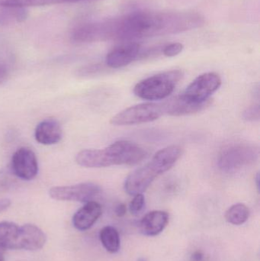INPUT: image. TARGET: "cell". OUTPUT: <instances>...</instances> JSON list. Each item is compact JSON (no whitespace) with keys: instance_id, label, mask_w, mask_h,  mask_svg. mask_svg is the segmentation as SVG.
Masks as SVG:
<instances>
[{"instance_id":"1","label":"cell","mask_w":260,"mask_h":261,"mask_svg":"<svg viewBox=\"0 0 260 261\" xmlns=\"http://www.w3.org/2000/svg\"><path fill=\"white\" fill-rule=\"evenodd\" d=\"M205 20L195 12L137 11L122 16L83 23L72 33L75 42L130 41L198 29Z\"/></svg>"},{"instance_id":"2","label":"cell","mask_w":260,"mask_h":261,"mask_svg":"<svg viewBox=\"0 0 260 261\" xmlns=\"http://www.w3.org/2000/svg\"><path fill=\"white\" fill-rule=\"evenodd\" d=\"M146 150L135 143L119 141L104 149L81 150L76 161L81 167L102 168L114 165L133 166L141 162L147 156Z\"/></svg>"},{"instance_id":"3","label":"cell","mask_w":260,"mask_h":261,"mask_svg":"<svg viewBox=\"0 0 260 261\" xmlns=\"http://www.w3.org/2000/svg\"><path fill=\"white\" fill-rule=\"evenodd\" d=\"M184 73L180 70H168L154 75L136 84L134 93L146 100H160L168 97L183 79Z\"/></svg>"},{"instance_id":"4","label":"cell","mask_w":260,"mask_h":261,"mask_svg":"<svg viewBox=\"0 0 260 261\" xmlns=\"http://www.w3.org/2000/svg\"><path fill=\"white\" fill-rule=\"evenodd\" d=\"M259 149L247 143H235L226 146L220 152L218 166L225 173L237 171L257 161Z\"/></svg>"},{"instance_id":"5","label":"cell","mask_w":260,"mask_h":261,"mask_svg":"<svg viewBox=\"0 0 260 261\" xmlns=\"http://www.w3.org/2000/svg\"><path fill=\"white\" fill-rule=\"evenodd\" d=\"M163 115L161 103H141L118 113L111 119V123L114 125H140L154 122Z\"/></svg>"},{"instance_id":"6","label":"cell","mask_w":260,"mask_h":261,"mask_svg":"<svg viewBox=\"0 0 260 261\" xmlns=\"http://www.w3.org/2000/svg\"><path fill=\"white\" fill-rule=\"evenodd\" d=\"M102 192V189L93 182H82L73 186L56 187L50 189L49 195L59 201L86 202L93 201Z\"/></svg>"},{"instance_id":"7","label":"cell","mask_w":260,"mask_h":261,"mask_svg":"<svg viewBox=\"0 0 260 261\" xmlns=\"http://www.w3.org/2000/svg\"><path fill=\"white\" fill-rule=\"evenodd\" d=\"M221 85V79L219 75L213 72L203 73L194 80L182 95L192 102L205 103L210 101V96Z\"/></svg>"},{"instance_id":"8","label":"cell","mask_w":260,"mask_h":261,"mask_svg":"<svg viewBox=\"0 0 260 261\" xmlns=\"http://www.w3.org/2000/svg\"><path fill=\"white\" fill-rule=\"evenodd\" d=\"M162 173L161 169L151 160V162L134 170L126 178L124 185L125 192L131 196L142 194Z\"/></svg>"},{"instance_id":"9","label":"cell","mask_w":260,"mask_h":261,"mask_svg":"<svg viewBox=\"0 0 260 261\" xmlns=\"http://www.w3.org/2000/svg\"><path fill=\"white\" fill-rule=\"evenodd\" d=\"M11 167L17 177L24 180H31L38 174V164L36 155L30 148L21 147L14 153Z\"/></svg>"},{"instance_id":"10","label":"cell","mask_w":260,"mask_h":261,"mask_svg":"<svg viewBox=\"0 0 260 261\" xmlns=\"http://www.w3.org/2000/svg\"><path fill=\"white\" fill-rule=\"evenodd\" d=\"M141 55V47L137 43H128L115 47L107 55L105 63L111 68L128 66Z\"/></svg>"},{"instance_id":"11","label":"cell","mask_w":260,"mask_h":261,"mask_svg":"<svg viewBox=\"0 0 260 261\" xmlns=\"http://www.w3.org/2000/svg\"><path fill=\"white\" fill-rule=\"evenodd\" d=\"M211 101L205 103H196L186 99L183 95L171 98L169 100L163 102V113L164 114L172 116H186L194 114L201 111L210 105Z\"/></svg>"},{"instance_id":"12","label":"cell","mask_w":260,"mask_h":261,"mask_svg":"<svg viewBox=\"0 0 260 261\" xmlns=\"http://www.w3.org/2000/svg\"><path fill=\"white\" fill-rule=\"evenodd\" d=\"M102 213L100 204L95 201L86 202L73 216V226L79 231H86L94 225Z\"/></svg>"},{"instance_id":"13","label":"cell","mask_w":260,"mask_h":261,"mask_svg":"<svg viewBox=\"0 0 260 261\" xmlns=\"http://www.w3.org/2000/svg\"><path fill=\"white\" fill-rule=\"evenodd\" d=\"M22 240V226L14 222H0V249L21 250Z\"/></svg>"},{"instance_id":"14","label":"cell","mask_w":260,"mask_h":261,"mask_svg":"<svg viewBox=\"0 0 260 261\" xmlns=\"http://www.w3.org/2000/svg\"><path fill=\"white\" fill-rule=\"evenodd\" d=\"M169 222V214L166 212L155 210L143 216L140 222V231L143 236L154 237L166 228Z\"/></svg>"},{"instance_id":"15","label":"cell","mask_w":260,"mask_h":261,"mask_svg":"<svg viewBox=\"0 0 260 261\" xmlns=\"http://www.w3.org/2000/svg\"><path fill=\"white\" fill-rule=\"evenodd\" d=\"M35 139L44 145L56 144L62 138V129L57 121L47 119L37 125L35 132Z\"/></svg>"},{"instance_id":"16","label":"cell","mask_w":260,"mask_h":261,"mask_svg":"<svg viewBox=\"0 0 260 261\" xmlns=\"http://www.w3.org/2000/svg\"><path fill=\"white\" fill-rule=\"evenodd\" d=\"M181 155V147L177 145H171L158 150L152 160L161 168L163 173H165L175 165Z\"/></svg>"},{"instance_id":"17","label":"cell","mask_w":260,"mask_h":261,"mask_svg":"<svg viewBox=\"0 0 260 261\" xmlns=\"http://www.w3.org/2000/svg\"><path fill=\"white\" fill-rule=\"evenodd\" d=\"M28 12L25 8L1 7L0 9V26L20 23L27 18Z\"/></svg>"},{"instance_id":"18","label":"cell","mask_w":260,"mask_h":261,"mask_svg":"<svg viewBox=\"0 0 260 261\" xmlns=\"http://www.w3.org/2000/svg\"><path fill=\"white\" fill-rule=\"evenodd\" d=\"M101 243L105 249L111 254H115L120 249V236L119 231L112 226H105L99 234Z\"/></svg>"},{"instance_id":"19","label":"cell","mask_w":260,"mask_h":261,"mask_svg":"<svg viewBox=\"0 0 260 261\" xmlns=\"http://www.w3.org/2000/svg\"><path fill=\"white\" fill-rule=\"evenodd\" d=\"M85 0H0V7H35V6H51L62 3H76Z\"/></svg>"},{"instance_id":"20","label":"cell","mask_w":260,"mask_h":261,"mask_svg":"<svg viewBox=\"0 0 260 261\" xmlns=\"http://www.w3.org/2000/svg\"><path fill=\"white\" fill-rule=\"evenodd\" d=\"M250 217V210L243 203L235 204L227 210L225 219L228 223L234 225H241L245 223Z\"/></svg>"},{"instance_id":"21","label":"cell","mask_w":260,"mask_h":261,"mask_svg":"<svg viewBox=\"0 0 260 261\" xmlns=\"http://www.w3.org/2000/svg\"><path fill=\"white\" fill-rule=\"evenodd\" d=\"M131 202H130V213L134 216H137L141 213L145 205V198L143 194H137L134 196Z\"/></svg>"},{"instance_id":"22","label":"cell","mask_w":260,"mask_h":261,"mask_svg":"<svg viewBox=\"0 0 260 261\" xmlns=\"http://www.w3.org/2000/svg\"><path fill=\"white\" fill-rule=\"evenodd\" d=\"M10 62L4 54H0V84L4 83L10 73Z\"/></svg>"},{"instance_id":"23","label":"cell","mask_w":260,"mask_h":261,"mask_svg":"<svg viewBox=\"0 0 260 261\" xmlns=\"http://www.w3.org/2000/svg\"><path fill=\"white\" fill-rule=\"evenodd\" d=\"M183 47L181 43H172L163 47V54L168 58H172L180 55L183 51Z\"/></svg>"},{"instance_id":"24","label":"cell","mask_w":260,"mask_h":261,"mask_svg":"<svg viewBox=\"0 0 260 261\" xmlns=\"http://www.w3.org/2000/svg\"><path fill=\"white\" fill-rule=\"evenodd\" d=\"M243 117L248 122H255L258 121L260 118L259 106H252L247 108L243 113Z\"/></svg>"},{"instance_id":"25","label":"cell","mask_w":260,"mask_h":261,"mask_svg":"<svg viewBox=\"0 0 260 261\" xmlns=\"http://www.w3.org/2000/svg\"><path fill=\"white\" fill-rule=\"evenodd\" d=\"M127 207L125 204L120 203L115 207L114 210V213H115L116 216L118 217H123L125 214H126Z\"/></svg>"},{"instance_id":"26","label":"cell","mask_w":260,"mask_h":261,"mask_svg":"<svg viewBox=\"0 0 260 261\" xmlns=\"http://www.w3.org/2000/svg\"><path fill=\"white\" fill-rule=\"evenodd\" d=\"M11 205V201L8 199H0V213L7 210Z\"/></svg>"},{"instance_id":"27","label":"cell","mask_w":260,"mask_h":261,"mask_svg":"<svg viewBox=\"0 0 260 261\" xmlns=\"http://www.w3.org/2000/svg\"><path fill=\"white\" fill-rule=\"evenodd\" d=\"M192 258L195 261H201L203 258V254L200 251H197L192 255Z\"/></svg>"},{"instance_id":"28","label":"cell","mask_w":260,"mask_h":261,"mask_svg":"<svg viewBox=\"0 0 260 261\" xmlns=\"http://www.w3.org/2000/svg\"><path fill=\"white\" fill-rule=\"evenodd\" d=\"M5 257H4V252H3V250L0 249V261H4Z\"/></svg>"},{"instance_id":"29","label":"cell","mask_w":260,"mask_h":261,"mask_svg":"<svg viewBox=\"0 0 260 261\" xmlns=\"http://www.w3.org/2000/svg\"><path fill=\"white\" fill-rule=\"evenodd\" d=\"M256 187H257L258 190H259V173H258V174L256 175Z\"/></svg>"}]
</instances>
